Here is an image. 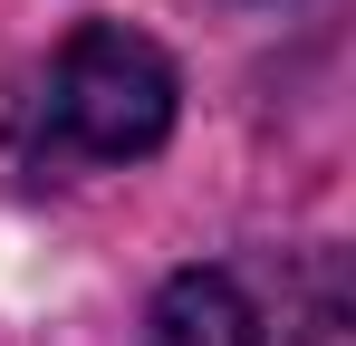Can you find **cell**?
I'll return each mask as SVG.
<instances>
[{
  "instance_id": "6da1fadb",
  "label": "cell",
  "mask_w": 356,
  "mask_h": 346,
  "mask_svg": "<svg viewBox=\"0 0 356 346\" xmlns=\"http://www.w3.org/2000/svg\"><path fill=\"white\" fill-rule=\"evenodd\" d=\"M174 58L125 19H87L67 29L49 67L19 87L10 106V154L29 173H106V164H145L174 135Z\"/></svg>"
},
{
  "instance_id": "7a4b0ae2",
  "label": "cell",
  "mask_w": 356,
  "mask_h": 346,
  "mask_svg": "<svg viewBox=\"0 0 356 346\" xmlns=\"http://www.w3.org/2000/svg\"><path fill=\"white\" fill-rule=\"evenodd\" d=\"M145 346H260V308L232 270H174L145 308Z\"/></svg>"
}]
</instances>
